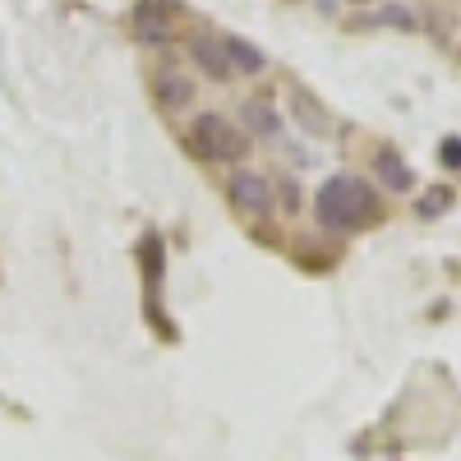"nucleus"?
<instances>
[{"label": "nucleus", "mask_w": 461, "mask_h": 461, "mask_svg": "<svg viewBox=\"0 0 461 461\" xmlns=\"http://www.w3.org/2000/svg\"><path fill=\"white\" fill-rule=\"evenodd\" d=\"M148 93H152V102H158V111H167V115H180V111H189V106H194V97H199L194 79H189L185 69H171V65L152 74Z\"/></svg>", "instance_id": "4"}, {"label": "nucleus", "mask_w": 461, "mask_h": 461, "mask_svg": "<svg viewBox=\"0 0 461 461\" xmlns=\"http://www.w3.org/2000/svg\"><path fill=\"white\" fill-rule=\"evenodd\" d=\"M282 199H286V208H291V212L300 208V189H295V180H291V176L282 180Z\"/></svg>", "instance_id": "12"}, {"label": "nucleus", "mask_w": 461, "mask_h": 461, "mask_svg": "<svg viewBox=\"0 0 461 461\" xmlns=\"http://www.w3.org/2000/svg\"><path fill=\"white\" fill-rule=\"evenodd\" d=\"M374 176H378V185H388L393 194H406V189L415 185V176H411V167H406V158L397 148H378L374 152Z\"/></svg>", "instance_id": "7"}, {"label": "nucleus", "mask_w": 461, "mask_h": 461, "mask_svg": "<svg viewBox=\"0 0 461 461\" xmlns=\"http://www.w3.org/2000/svg\"><path fill=\"white\" fill-rule=\"evenodd\" d=\"M189 65H194V69L203 74V79H212V84L236 79V74H230V60H226V51H221V37H208V32L189 37Z\"/></svg>", "instance_id": "5"}, {"label": "nucleus", "mask_w": 461, "mask_h": 461, "mask_svg": "<svg viewBox=\"0 0 461 461\" xmlns=\"http://www.w3.org/2000/svg\"><path fill=\"white\" fill-rule=\"evenodd\" d=\"M221 51L230 60V74H263L267 69V56L254 42H245V37H221Z\"/></svg>", "instance_id": "9"}, {"label": "nucleus", "mask_w": 461, "mask_h": 461, "mask_svg": "<svg viewBox=\"0 0 461 461\" xmlns=\"http://www.w3.org/2000/svg\"><path fill=\"white\" fill-rule=\"evenodd\" d=\"M226 203L236 208L240 217H267L273 212V180H267L263 171L236 167L226 176Z\"/></svg>", "instance_id": "3"}, {"label": "nucleus", "mask_w": 461, "mask_h": 461, "mask_svg": "<svg viewBox=\"0 0 461 461\" xmlns=\"http://www.w3.org/2000/svg\"><path fill=\"white\" fill-rule=\"evenodd\" d=\"M171 19H176L171 0H139V5H134V37H139V42H167V37H171Z\"/></svg>", "instance_id": "6"}, {"label": "nucleus", "mask_w": 461, "mask_h": 461, "mask_svg": "<svg viewBox=\"0 0 461 461\" xmlns=\"http://www.w3.org/2000/svg\"><path fill=\"white\" fill-rule=\"evenodd\" d=\"M351 5H374V0H351Z\"/></svg>", "instance_id": "13"}, {"label": "nucleus", "mask_w": 461, "mask_h": 461, "mask_svg": "<svg viewBox=\"0 0 461 461\" xmlns=\"http://www.w3.org/2000/svg\"><path fill=\"white\" fill-rule=\"evenodd\" d=\"M185 148L194 152L199 162H236V158L249 152V139L230 125L226 115L199 111L194 121H189V130H185Z\"/></svg>", "instance_id": "2"}, {"label": "nucleus", "mask_w": 461, "mask_h": 461, "mask_svg": "<svg viewBox=\"0 0 461 461\" xmlns=\"http://www.w3.org/2000/svg\"><path fill=\"white\" fill-rule=\"evenodd\" d=\"M314 217L323 230H360V226H374L378 221V194L374 185L341 171V176H328L314 194Z\"/></svg>", "instance_id": "1"}, {"label": "nucleus", "mask_w": 461, "mask_h": 461, "mask_svg": "<svg viewBox=\"0 0 461 461\" xmlns=\"http://www.w3.org/2000/svg\"><path fill=\"white\" fill-rule=\"evenodd\" d=\"M240 121L249 125L254 139H277V134H282V115L273 111V102H263V97H249V102L240 106Z\"/></svg>", "instance_id": "8"}, {"label": "nucleus", "mask_w": 461, "mask_h": 461, "mask_svg": "<svg viewBox=\"0 0 461 461\" xmlns=\"http://www.w3.org/2000/svg\"><path fill=\"white\" fill-rule=\"evenodd\" d=\"M438 162H443L447 171H461V139H443V148H438Z\"/></svg>", "instance_id": "10"}, {"label": "nucleus", "mask_w": 461, "mask_h": 461, "mask_svg": "<svg viewBox=\"0 0 461 461\" xmlns=\"http://www.w3.org/2000/svg\"><path fill=\"white\" fill-rule=\"evenodd\" d=\"M447 199H452L447 189H434V194H429L425 203H420V217H434V212H443V208H447Z\"/></svg>", "instance_id": "11"}]
</instances>
